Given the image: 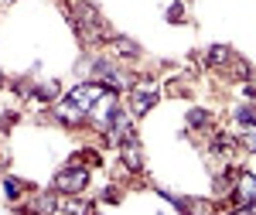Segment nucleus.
Returning a JSON list of instances; mask_svg holds the SVG:
<instances>
[{"instance_id":"f257e3e1","label":"nucleus","mask_w":256,"mask_h":215,"mask_svg":"<svg viewBox=\"0 0 256 215\" xmlns=\"http://www.w3.org/2000/svg\"><path fill=\"white\" fill-rule=\"evenodd\" d=\"M62 10L68 14V20L76 24V31L82 34V41H86V44H92V41H102L106 34H110L106 20L99 18V10L92 7V4H86V0H76V10H72V4L65 0V4H62Z\"/></svg>"},{"instance_id":"f03ea898","label":"nucleus","mask_w":256,"mask_h":215,"mask_svg":"<svg viewBox=\"0 0 256 215\" xmlns=\"http://www.w3.org/2000/svg\"><path fill=\"white\" fill-rule=\"evenodd\" d=\"M86 184H89V171L82 168V160L68 164V168H62L58 174H55V188H58L62 195H79Z\"/></svg>"},{"instance_id":"7ed1b4c3","label":"nucleus","mask_w":256,"mask_h":215,"mask_svg":"<svg viewBox=\"0 0 256 215\" xmlns=\"http://www.w3.org/2000/svg\"><path fill=\"white\" fill-rule=\"evenodd\" d=\"M232 202H236L239 212H256V174L253 171H236Z\"/></svg>"},{"instance_id":"20e7f679","label":"nucleus","mask_w":256,"mask_h":215,"mask_svg":"<svg viewBox=\"0 0 256 215\" xmlns=\"http://www.w3.org/2000/svg\"><path fill=\"white\" fill-rule=\"evenodd\" d=\"M102 92H106V89H102L99 82H86V86H76V92L68 96V102H72V106H76L79 113H89V110L96 106V99L102 96Z\"/></svg>"},{"instance_id":"39448f33","label":"nucleus","mask_w":256,"mask_h":215,"mask_svg":"<svg viewBox=\"0 0 256 215\" xmlns=\"http://www.w3.org/2000/svg\"><path fill=\"white\" fill-rule=\"evenodd\" d=\"M130 96H134V113L144 116V113H150V106L158 102V86H150V82L130 86Z\"/></svg>"},{"instance_id":"423d86ee","label":"nucleus","mask_w":256,"mask_h":215,"mask_svg":"<svg viewBox=\"0 0 256 215\" xmlns=\"http://www.w3.org/2000/svg\"><path fill=\"white\" fill-rule=\"evenodd\" d=\"M102 134L113 140V144H123V137H130V113L116 106V110H113V116H110V126H106Z\"/></svg>"},{"instance_id":"0eeeda50","label":"nucleus","mask_w":256,"mask_h":215,"mask_svg":"<svg viewBox=\"0 0 256 215\" xmlns=\"http://www.w3.org/2000/svg\"><path fill=\"white\" fill-rule=\"evenodd\" d=\"M123 164L137 174V171H144V154H140V144L134 140V134L130 137H123Z\"/></svg>"},{"instance_id":"6e6552de","label":"nucleus","mask_w":256,"mask_h":215,"mask_svg":"<svg viewBox=\"0 0 256 215\" xmlns=\"http://www.w3.org/2000/svg\"><path fill=\"white\" fill-rule=\"evenodd\" d=\"M102 86H106V89H113V92H126L134 82H130V76H126V72H116V68H110V76L102 78Z\"/></svg>"},{"instance_id":"1a4fd4ad","label":"nucleus","mask_w":256,"mask_h":215,"mask_svg":"<svg viewBox=\"0 0 256 215\" xmlns=\"http://www.w3.org/2000/svg\"><path fill=\"white\" fill-rule=\"evenodd\" d=\"M229 58H232V48H229V44H212V48L205 52V62H208V65H226Z\"/></svg>"},{"instance_id":"9d476101","label":"nucleus","mask_w":256,"mask_h":215,"mask_svg":"<svg viewBox=\"0 0 256 215\" xmlns=\"http://www.w3.org/2000/svg\"><path fill=\"white\" fill-rule=\"evenodd\" d=\"M55 116H58L62 123H82V120H86V113H79L72 102H62L58 110H55Z\"/></svg>"},{"instance_id":"9b49d317","label":"nucleus","mask_w":256,"mask_h":215,"mask_svg":"<svg viewBox=\"0 0 256 215\" xmlns=\"http://www.w3.org/2000/svg\"><path fill=\"white\" fill-rule=\"evenodd\" d=\"M31 96L38 99V102H52V99L58 96V82H41V86H34Z\"/></svg>"},{"instance_id":"f8f14e48","label":"nucleus","mask_w":256,"mask_h":215,"mask_svg":"<svg viewBox=\"0 0 256 215\" xmlns=\"http://www.w3.org/2000/svg\"><path fill=\"white\" fill-rule=\"evenodd\" d=\"M110 48H113L116 55H126V58H130V55H140V48L134 44V41H126V38H113V41H110Z\"/></svg>"},{"instance_id":"ddd939ff","label":"nucleus","mask_w":256,"mask_h":215,"mask_svg":"<svg viewBox=\"0 0 256 215\" xmlns=\"http://www.w3.org/2000/svg\"><path fill=\"white\" fill-rule=\"evenodd\" d=\"M232 147H236V140L229 137V134H218V137L212 140V150H216V154H222V157L232 154Z\"/></svg>"},{"instance_id":"4468645a","label":"nucleus","mask_w":256,"mask_h":215,"mask_svg":"<svg viewBox=\"0 0 256 215\" xmlns=\"http://www.w3.org/2000/svg\"><path fill=\"white\" fill-rule=\"evenodd\" d=\"M188 126H195V130L212 126V113H208V110H192V113H188Z\"/></svg>"},{"instance_id":"2eb2a0df","label":"nucleus","mask_w":256,"mask_h":215,"mask_svg":"<svg viewBox=\"0 0 256 215\" xmlns=\"http://www.w3.org/2000/svg\"><path fill=\"white\" fill-rule=\"evenodd\" d=\"M55 202H58V198H38L31 208H34V212H55Z\"/></svg>"},{"instance_id":"dca6fc26","label":"nucleus","mask_w":256,"mask_h":215,"mask_svg":"<svg viewBox=\"0 0 256 215\" xmlns=\"http://www.w3.org/2000/svg\"><path fill=\"white\" fill-rule=\"evenodd\" d=\"M242 147H246V150H256V130H246V134H242Z\"/></svg>"},{"instance_id":"f3484780","label":"nucleus","mask_w":256,"mask_h":215,"mask_svg":"<svg viewBox=\"0 0 256 215\" xmlns=\"http://www.w3.org/2000/svg\"><path fill=\"white\" fill-rule=\"evenodd\" d=\"M18 192H20L18 178H7V195H10V198H18Z\"/></svg>"},{"instance_id":"a211bd4d","label":"nucleus","mask_w":256,"mask_h":215,"mask_svg":"<svg viewBox=\"0 0 256 215\" xmlns=\"http://www.w3.org/2000/svg\"><path fill=\"white\" fill-rule=\"evenodd\" d=\"M184 18V10H181V4H174L171 10H168V20H181Z\"/></svg>"},{"instance_id":"6ab92c4d","label":"nucleus","mask_w":256,"mask_h":215,"mask_svg":"<svg viewBox=\"0 0 256 215\" xmlns=\"http://www.w3.org/2000/svg\"><path fill=\"white\" fill-rule=\"evenodd\" d=\"M236 76H242V78L250 76V65H246V62H236Z\"/></svg>"}]
</instances>
